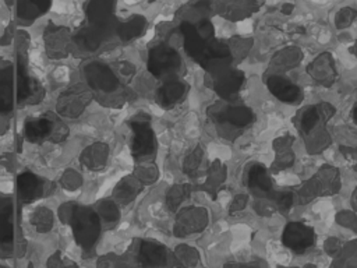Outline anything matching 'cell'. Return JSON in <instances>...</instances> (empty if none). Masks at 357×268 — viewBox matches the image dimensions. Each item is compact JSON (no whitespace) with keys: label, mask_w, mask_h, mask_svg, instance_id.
<instances>
[{"label":"cell","mask_w":357,"mask_h":268,"mask_svg":"<svg viewBox=\"0 0 357 268\" xmlns=\"http://www.w3.org/2000/svg\"><path fill=\"white\" fill-rule=\"evenodd\" d=\"M178 31L183 37V48L187 56H190L210 75L233 66L235 59L229 42L215 37V27L210 17L196 23L182 20Z\"/></svg>","instance_id":"1"},{"label":"cell","mask_w":357,"mask_h":268,"mask_svg":"<svg viewBox=\"0 0 357 268\" xmlns=\"http://www.w3.org/2000/svg\"><path fill=\"white\" fill-rule=\"evenodd\" d=\"M59 211L60 218L71 229L73 238L82 254L86 258L91 257L102 233V218L100 213L93 207L77 203L63 204Z\"/></svg>","instance_id":"2"},{"label":"cell","mask_w":357,"mask_h":268,"mask_svg":"<svg viewBox=\"0 0 357 268\" xmlns=\"http://www.w3.org/2000/svg\"><path fill=\"white\" fill-rule=\"evenodd\" d=\"M210 119L215 123L222 137L235 140L247 127H250L255 119L253 111L246 105H237L233 102L222 101L208 109Z\"/></svg>","instance_id":"3"},{"label":"cell","mask_w":357,"mask_h":268,"mask_svg":"<svg viewBox=\"0 0 357 268\" xmlns=\"http://www.w3.org/2000/svg\"><path fill=\"white\" fill-rule=\"evenodd\" d=\"M131 129V157L138 163L149 162L156 152V136L152 129L151 119L145 115H138L130 120Z\"/></svg>","instance_id":"4"},{"label":"cell","mask_w":357,"mask_h":268,"mask_svg":"<svg viewBox=\"0 0 357 268\" xmlns=\"http://www.w3.org/2000/svg\"><path fill=\"white\" fill-rule=\"evenodd\" d=\"M183 66L182 56L167 44H156L148 51L147 67L148 71L161 80H169L177 77Z\"/></svg>","instance_id":"5"},{"label":"cell","mask_w":357,"mask_h":268,"mask_svg":"<svg viewBox=\"0 0 357 268\" xmlns=\"http://www.w3.org/2000/svg\"><path fill=\"white\" fill-rule=\"evenodd\" d=\"M84 77L88 87L101 97H111L123 93L125 89L112 67L100 60H91L85 64Z\"/></svg>","instance_id":"6"},{"label":"cell","mask_w":357,"mask_h":268,"mask_svg":"<svg viewBox=\"0 0 357 268\" xmlns=\"http://www.w3.org/2000/svg\"><path fill=\"white\" fill-rule=\"evenodd\" d=\"M17 239L16 203L12 196L0 193V258H10Z\"/></svg>","instance_id":"7"},{"label":"cell","mask_w":357,"mask_h":268,"mask_svg":"<svg viewBox=\"0 0 357 268\" xmlns=\"http://www.w3.org/2000/svg\"><path fill=\"white\" fill-rule=\"evenodd\" d=\"M265 0H211V8L215 15L228 21H244L257 15Z\"/></svg>","instance_id":"8"},{"label":"cell","mask_w":357,"mask_h":268,"mask_svg":"<svg viewBox=\"0 0 357 268\" xmlns=\"http://www.w3.org/2000/svg\"><path fill=\"white\" fill-rule=\"evenodd\" d=\"M16 78H17V104L34 105L42 101L44 88L41 82L30 73L28 63L23 56L17 57Z\"/></svg>","instance_id":"9"},{"label":"cell","mask_w":357,"mask_h":268,"mask_svg":"<svg viewBox=\"0 0 357 268\" xmlns=\"http://www.w3.org/2000/svg\"><path fill=\"white\" fill-rule=\"evenodd\" d=\"M264 82L270 91L278 101L288 105H299L303 101V89L289 80L285 74L268 71L264 75Z\"/></svg>","instance_id":"10"},{"label":"cell","mask_w":357,"mask_h":268,"mask_svg":"<svg viewBox=\"0 0 357 268\" xmlns=\"http://www.w3.org/2000/svg\"><path fill=\"white\" fill-rule=\"evenodd\" d=\"M17 104L16 67L10 60L0 59V116L12 115Z\"/></svg>","instance_id":"11"},{"label":"cell","mask_w":357,"mask_h":268,"mask_svg":"<svg viewBox=\"0 0 357 268\" xmlns=\"http://www.w3.org/2000/svg\"><path fill=\"white\" fill-rule=\"evenodd\" d=\"M244 73L236 67H229L221 73L211 75L212 89L222 101L235 102L244 84Z\"/></svg>","instance_id":"12"},{"label":"cell","mask_w":357,"mask_h":268,"mask_svg":"<svg viewBox=\"0 0 357 268\" xmlns=\"http://www.w3.org/2000/svg\"><path fill=\"white\" fill-rule=\"evenodd\" d=\"M335 112H336L335 107L331 105L329 102H320L315 105L306 107L300 112H298L296 116L293 118V123L298 132L303 136L317 125H321V123L327 125L332 119Z\"/></svg>","instance_id":"13"},{"label":"cell","mask_w":357,"mask_h":268,"mask_svg":"<svg viewBox=\"0 0 357 268\" xmlns=\"http://www.w3.org/2000/svg\"><path fill=\"white\" fill-rule=\"evenodd\" d=\"M244 185L257 199H271L275 192L270 172L259 162H253L246 168Z\"/></svg>","instance_id":"14"},{"label":"cell","mask_w":357,"mask_h":268,"mask_svg":"<svg viewBox=\"0 0 357 268\" xmlns=\"http://www.w3.org/2000/svg\"><path fill=\"white\" fill-rule=\"evenodd\" d=\"M282 243L296 254H303L315 243V232L303 222H289L282 233Z\"/></svg>","instance_id":"15"},{"label":"cell","mask_w":357,"mask_h":268,"mask_svg":"<svg viewBox=\"0 0 357 268\" xmlns=\"http://www.w3.org/2000/svg\"><path fill=\"white\" fill-rule=\"evenodd\" d=\"M189 85L186 81L178 80L177 77L165 80L156 91V104L162 109H172L185 101Z\"/></svg>","instance_id":"16"},{"label":"cell","mask_w":357,"mask_h":268,"mask_svg":"<svg viewBox=\"0 0 357 268\" xmlns=\"http://www.w3.org/2000/svg\"><path fill=\"white\" fill-rule=\"evenodd\" d=\"M174 232L177 236H189L201 232L208 225V211L200 207L185 208L178 214Z\"/></svg>","instance_id":"17"},{"label":"cell","mask_w":357,"mask_h":268,"mask_svg":"<svg viewBox=\"0 0 357 268\" xmlns=\"http://www.w3.org/2000/svg\"><path fill=\"white\" fill-rule=\"evenodd\" d=\"M309 75L322 87H331L336 80V63L329 52H322L315 56L307 66Z\"/></svg>","instance_id":"18"},{"label":"cell","mask_w":357,"mask_h":268,"mask_svg":"<svg viewBox=\"0 0 357 268\" xmlns=\"http://www.w3.org/2000/svg\"><path fill=\"white\" fill-rule=\"evenodd\" d=\"M44 181L34 172L24 170L16 179L17 199L24 204H31L39 200L44 195Z\"/></svg>","instance_id":"19"},{"label":"cell","mask_w":357,"mask_h":268,"mask_svg":"<svg viewBox=\"0 0 357 268\" xmlns=\"http://www.w3.org/2000/svg\"><path fill=\"white\" fill-rule=\"evenodd\" d=\"M310 179L315 186L318 197L333 196L340 190V186H342L339 170L331 165L321 166L317 170V173Z\"/></svg>","instance_id":"20"},{"label":"cell","mask_w":357,"mask_h":268,"mask_svg":"<svg viewBox=\"0 0 357 268\" xmlns=\"http://www.w3.org/2000/svg\"><path fill=\"white\" fill-rule=\"evenodd\" d=\"M45 44L49 57L60 59L68 55L70 46L73 45V37L68 30L57 26H49L45 33Z\"/></svg>","instance_id":"21"},{"label":"cell","mask_w":357,"mask_h":268,"mask_svg":"<svg viewBox=\"0 0 357 268\" xmlns=\"http://www.w3.org/2000/svg\"><path fill=\"white\" fill-rule=\"evenodd\" d=\"M52 8V0H16V17L21 26H31Z\"/></svg>","instance_id":"22"},{"label":"cell","mask_w":357,"mask_h":268,"mask_svg":"<svg viewBox=\"0 0 357 268\" xmlns=\"http://www.w3.org/2000/svg\"><path fill=\"white\" fill-rule=\"evenodd\" d=\"M137 258L141 265L158 267L167 264V250L165 244L155 240H140Z\"/></svg>","instance_id":"23"},{"label":"cell","mask_w":357,"mask_h":268,"mask_svg":"<svg viewBox=\"0 0 357 268\" xmlns=\"http://www.w3.org/2000/svg\"><path fill=\"white\" fill-rule=\"evenodd\" d=\"M304 59V52L298 46H286L281 51H278L270 62V71L285 74L298 66Z\"/></svg>","instance_id":"24"},{"label":"cell","mask_w":357,"mask_h":268,"mask_svg":"<svg viewBox=\"0 0 357 268\" xmlns=\"http://www.w3.org/2000/svg\"><path fill=\"white\" fill-rule=\"evenodd\" d=\"M55 123L49 118H30L24 123V139L31 144H41L51 139Z\"/></svg>","instance_id":"25"},{"label":"cell","mask_w":357,"mask_h":268,"mask_svg":"<svg viewBox=\"0 0 357 268\" xmlns=\"http://www.w3.org/2000/svg\"><path fill=\"white\" fill-rule=\"evenodd\" d=\"M303 139H304V144H306L309 154H313V155L324 152L332 143L331 134L327 130L324 123L317 125L310 132L303 134Z\"/></svg>","instance_id":"26"},{"label":"cell","mask_w":357,"mask_h":268,"mask_svg":"<svg viewBox=\"0 0 357 268\" xmlns=\"http://www.w3.org/2000/svg\"><path fill=\"white\" fill-rule=\"evenodd\" d=\"M147 28L145 17L140 15H133L125 20H119L116 26V35L122 41H133L143 35Z\"/></svg>","instance_id":"27"},{"label":"cell","mask_w":357,"mask_h":268,"mask_svg":"<svg viewBox=\"0 0 357 268\" xmlns=\"http://www.w3.org/2000/svg\"><path fill=\"white\" fill-rule=\"evenodd\" d=\"M228 177V169L221 161H214L212 165L207 170L205 181L201 185V189L207 193H210L214 199L219 193L222 185L225 184Z\"/></svg>","instance_id":"28"},{"label":"cell","mask_w":357,"mask_h":268,"mask_svg":"<svg viewBox=\"0 0 357 268\" xmlns=\"http://www.w3.org/2000/svg\"><path fill=\"white\" fill-rule=\"evenodd\" d=\"M192 192V188L189 185H177L172 188L167 193V206L172 211H176L178 207L182 206V203L189 197Z\"/></svg>","instance_id":"29"},{"label":"cell","mask_w":357,"mask_h":268,"mask_svg":"<svg viewBox=\"0 0 357 268\" xmlns=\"http://www.w3.org/2000/svg\"><path fill=\"white\" fill-rule=\"evenodd\" d=\"M33 225L41 233L49 232L52 229V225H53V218H52L51 211L48 208H44V207L38 208L33 215Z\"/></svg>","instance_id":"30"},{"label":"cell","mask_w":357,"mask_h":268,"mask_svg":"<svg viewBox=\"0 0 357 268\" xmlns=\"http://www.w3.org/2000/svg\"><path fill=\"white\" fill-rule=\"evenodd\" d=\"M295 152H293V148L292 150H286V151H280V152H275V159L271 165V170L273 172H284L289 168L293 166L295 163Z\"/></svg>","instance_id":"31"},{"label":"cell","mask_w":357,"mask_h":268,"mask_svg":"<svg viewBox=\"0 0 357 268\" xmlns=\"http://www.w3.org/2000/svg\"><path fill=\"white\" fill-rule=\"evenodd\" d=\"M229 46H230V51H232V55H233V59L235 62L236 60H241L243 57H246L253 46V39L250 38H232L229 41Z\"/></svg>","instance_id":"32"},{"label":"cell","mask_w":357,"mask_h":268,"mask_svg":"<svg viewBox=\"0 0 357 268\" xmlns=\"http://www.w3.org/2000/svg\"><path fill=\"white\" fill-rule=\"evenodd\" d=\"M271 200L274 202L275 207L278 211L286 213L289 211L293 204H296L295 202V193L291 190H284V192H274V195L271 196Z\"/></svg>","instance_id":"33"},{"label":"cell","mask_w":357,"mask_h":268,"mask_svg":"<svg viewBox=\"0 0 357 268\" xmlns=\"http://www.w3.org/2000/svg\"><path fill=\"white\" fill-rule=\"evenodd\" d=\"M356 17H357V12H356L354 9H351V8H343V9H340V10L335 15V17H333L335 27H336L338 30H345V28L350 27V26L354 23Z\"/></svg>","instance_id":"34"},{"label":"cell","mask_w":357,"mask_h":268,"mask_svg":"<svg viewBox=\"0 0 357 268\" xmlns=\"http://www.w3.org/2000/svg\"><path fill=\"white\" fill-rule=\"evenodd\" d=\"M203 157H204V152L200 147H197L183 162V170L189 175V176H193L201 166V162H203Z\"/></svg>","instance_id":"35"},{"label":"cell","mask_w":357,"mask_h":268,"mask_svg":"<svg viewBox=\"0 0 357 268\" xmlns=\"http://www.w3.org/2000/svg\"><path fill=\"white\" fill-rule=\"evenodd\" d=\"M336 222L350 231H357V215L350 210H342L335 217Z\"/></svg>","instance_id":"36"},{"label":"cell","mask_w":357,"mask_h":268,"mask_svg":"<svg viewBox=\"0 0 357 268\" xmlns=\"http://www.w3.org/2000/svg\"><path fill=\"white\" fill-rule=\"evenodd\" d=\"M295 143V137L291 136V134H285V136H281L278 139L274 140L273 143V148L275 152H280V151H286V150H292V145Z\"/></svg>","instance_id":"37"},{"label":"cell","mask_w":357,"mask_h":268,"mask_svg":"<svg viewBox=\"0 0 357 268\" xmlns=\"http://www.w3.org/2000/svg\"><path fill=\"white\" fill-rule=\"evenodd\" d=\"M342 249H343V246H342L340 240L336 239V238H328L324 243V250L331 257L338 256L342 251Z\"/></svg>","instance_id":"38"},{"label":"cell","mask_w":357,"mask_h":268,"mask_svg":"<svg viewBox=\"0 0 357 268\" xmlns=\"http://www.w3.org/2000/svg\"><path fill=\"white\" fill-rule=\"evenodd\" d=\"M247 203H248V196H246V195H237V196L232 200L229 211H230L232 214H233V213L243 211V210L247 207Z\"/></svg>","instance_id":"39"},{"label":"cell","mask_w":357,"mask_h":268,"mask_svg":"<svg viewBox=\"0 0 357 268\" xmlns=\"http://www.w3.org/2000/svg\"><path fill=\"white\" fill-rule=\"evenodd\" d=\"M340 152L343 154V157H345V159H346V161H349V162L356 161L357 150L351 148V147H340Z\"/></svg>","instance_id":"40"},{"label":"cell","mask_w":357,"mask_h":268,"mask_svg":"<svg viewBox=\"0 0 357 268\" xmlns=\"http://www.w3.org/2000/svg\"><path fill=\"white\" fill-rule=\"evenodd\" d=\"M293 10H295V5H292V3H285V5L282 6V9H281V12H282L284 15H286V16L292 15Z\"/></svg>","instance_id":"41"}]
</instances>
